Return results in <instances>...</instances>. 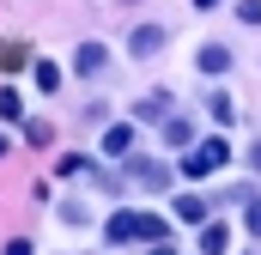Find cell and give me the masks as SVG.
<instances>
[{"label":"cell","instance_id":"obj_1","mask_svg":"<svg viewBox=\"0 0 261 255\" xmlns=\"http://www.w3.org/2000/svg\"><path fill=\"white\" fill-rule=\"evenodd\" d=\"M103 237H110V249H122V243H164L170 231H164V219H158V213L116 207V213H110V225H103Z\"/></svg>","mask_w":261,"mask_h":255},{"label":"cell","instance_id":"obj_2","mask_svg":"<svg viewBox=\"0 0 261 255\" xmlns=\"http://www.w3.org/2000/svg\"><path fill=\"white\" fill-rule=\"evenodd\" d=\"M225 164H231V140H225V134H213V140L189 146V158H182V176H213V170H225Z\"/></svg>","mask_w":261,"mask_h":255},{"label":"cell","instance_id":"obj_3","mask_svg":"<svg viewBox=\"0 0 261 255\" xmlns=\"http://www.w3.org/2000/svg\"><path fill=\"white\" fill-rule=\"evenodd\" d=\"M122 183H134V189H146V194H164L170 189V164L164 158H128L122 164Z\"/></svg>","mask_w":261,"mask_h":255},{"label":"cell","instance_id":"obj_4","mask_svg":"<svg viewBox=\"0 0 261 255\" xmlns=\"http://www.w3.org/2000/svg\"><path fill=\"white\" fill-rule=\"evenodd\" d=\"M164 43H170V31H164V24H134V31H128V55H134V61H152Z\"/></svg>","mask_w":261,"mask_h":255},{"label":"cell","instance_id":"obj_5","mask_svg":"<svg viewBox=\"0 0 261 255\" xmlns=\"http://www.w3.org/2000/svg\"><path fill=\"white\" fill-rule=\"evenodd\" d=\"M73 73H79V79L110 73V49H103V43H79V49H73Z\"/></svg>","mask_w":261,"mask_h":255},{"label":"cell","instance_id":"obj_6","mask_svg":"<svg viewBox=\"0 0 261 255\" xmlns=\"http://www.w3.org/2000/svg\"><path fill=\"white\" fill-rule=\"evenodd\" d=\"M103 152H110V158H128V152H134V128H128V122L103 128Z\"/></svg>","mask_w":261,"mask_h":255},{"label":"cell","instance_id":"obj_7","mask_svg":"<svg viewBox=\"0 0 261 255\" xmlns=\"http://www.w3.org/2000/svg\"><path fill=\"white\" fill-rule=\"evenodd\" d=\"M225 249H231V231H225L219 219H213V225H200V255H225Z\"/></svg>","mask_w":261,"mask_h":255},{"label":"cell","instance_id":"obj_8","mask_svg":"<svg viewBox=\"0 0 261 255\" xmlns=\"http://www.w3.org/2000/svg\"><path fill=\"white\" fill-rule=\"evenodd\" d=\"M200 73H231V49L225 43H206L200 49Z\"/></svg>","mask_w":261,"mask_h":255},{"label":"cell","instance_id":"obj_9","mask_svg":"<svg viewBox=\"0 0 261 255\" xmlns=\"http://www.w3.org/2000/svg\"><path fill=\"white\" fill-rule=\"evenodd\" d=\"M176 219H189V225H206V200H200V194H176Z\"/></svg>","mask_w":261,"mask_h":255},{"label":"cell","instance_id":"obj_10","mask_svg":"<svg viewBox=\"0 0 261 255\" xmlns=\"http://www.w3.org/2000/svg\"><path fill=\"white\" fill-rule=\"evenodd\" d=\"M24 116V97H18V85H0V122H18Z\"/></svg>","mask_w":261,"mask_h":255},{"label":"cell","instance_id":"obj_11","mask_svg":"<svg viewBox=\"0 0 261 255\" xmlns=\"http://www.w3.org/2000/svg\"><path fill=\"white\" fill-rule=\"evenodd\" d=\"M140 116H170V91H146L140 97Z\"/></svg>","mask_w":261,"mask_h":255},{"label":"cell","instance_id":"obj_12","mask_svg":"<svg viewBox=\"0 0 261 255\" xmlns=\"http://www.w3.org/2000/svg\"><path fill=\"white\" fill-rule=\"evenodd\" d=\"M55 176H91V158H85V152H67V158H61V170H55Z\"/></svg>","mask_w":261,"mask_h":255},{"label":"cell","instance_id":"obj_13","mask_svg":"<svg viewBox=\"0 0 261 255\" xmlns=\"http://www.w3.org/2000/svg\"><path fill=\"white\" fill-rule=\"evenodd\" d=\"M164 140H170V146H189V140H195V128L182 122V116H170V122H164Z\"/></svg>","mask_w":261,"mask_h":255},{"label":"cell","instance_id":"obj_14","mask_svg":"<svg viewBox=\"0 0 261 255\" xmlns=\"http://www.w3.org/2000/svg\"><path fill=\"white\" fill-rule=\"evenodd\" d=\"M37 85H43V91H61V67H55V61H37Z\"/></svg>","mask_w":261,"mask_h":255},{"label":"cell","instance_id":"obj_15","mask_svg":"<svg viewBox=\"0 0 261 255\" xmlns=\"http://www.w3.org/2000/svg\"><path fill=\"white\" fill-rule=\"evenodd\" d=\"M24 140H31V146H49V140H55V128H49V122H24Z\"/></svg>","mask_w":261,"mask_h":255},{"label":"cell","instance_id":"obj_16","mask_svg":"<svg viewBox=\"0 0 261 255\" xmlns=\"http://www.w3.org/2000/svg\"><path fill=\"white\" fill-rule=\"evenodd\" d=\"M206 110H213V122H231V97H225V91H213V97H206Z\"/></svg>","mask_w":261,"mask_h":255},{"label":"cell","instance_id":"obj_17","mask_svg":"<svg viewBox=\"0 0 261 255\" xmlns=\"http://www.w3.org/2000/svg\"><path fill=\"white\" fill-rule=\"evenodd\" d=\"M237 18L243 24H261V0H237Z\"/></svg>","mask_w":261,"mask_h":255},{"label":"cell","instance_id":"obj_18","mask_svg":"<svg viewBox=\"0 0 261 255\" xmlns=\"http://www.w3.org/2000/svg\"><path fill=\"white\" fill-rule=\"evenodd\" d=\"M243 225H249V237H261V200H249V207H243Z\"/></svg>","mask_w":261,"mask_h":255},{"label":"cell","instance_id":"obj_19","mask_svg":"<svg viewBox=\"0 0 261 255\" xmlns=\"http://www.w3.org/2000/svg\"><path fill=\"white\" fill-rule=\"evenodd\" d=\"M6 255H37V249H31V237H12V243H6Z\"/></svg>","mask_w":261,"mask_h":255},{"label":"cell","instance_id":"obj_20","mask_svg":"<svg viewBox=\"0 0 261 255\" xmlns=\"http://www.w3.org/2000/svg\"><path fill=\"white\" fill-rule=\"evenodd\" d=\"M146 255H176V243H170V237H164V243H152V249Z\"/></svg>","mask_w":261,"mask_h":255},{"label":"cell","instance_id":"obj_21","mask_svg":"<svg viewBox=\"0 0 261 255\" xmlns=\"http://www.w3.org/2000/svg\"><path fill=\"white\" fill-rule=\"evenodd\" d=\"M249 170H255V176H261V140H255V146H249Z\"/></svg>","mask_w":261,"mask_h":255},{"label":"cell","instance_id":"obj_22","mask_svg":"<svg viewBox=\"0 0 261 255\" xmlns=\"http://www.w3.org/2000/svg\"><path fill=\"white\" fill-rule=\"evenodd\" d=\"M6 152H12V140H6V134H0V158H6Z\"/></svg>","mask_w":261,"mask_h":255},{"label":"cell","instance_id":"obj_23","mask_svg":"<svg viewBox=\"0 0 261 255\" xmlns=\"http://www.w3.org/2000/svg\"><path fill=\"white\" fill-rule=\"evenodd\" d=\"M195 6H200V12H213V6H219V0H195Z\"/></svg>","mask_w":261,"mask_h":255}]
</instances>
